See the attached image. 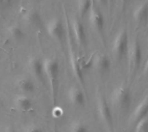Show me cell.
<instances>
[{
    "label": "cell",
    "instance_id": "obj_1",
    "mask_svg": "<svg viewBox=\"0 0 148 132\" xmlns=\"http://www.w3.org/2000/svg\"><path fill=\"white\" fill-rule=\"evenodd\" d=\"M59 72H60V67L56 60L52 58L44 60V75L45 78L48 80L49 83L50 84V91H51L53 104H55L56 99Z\"/></svg>",
    "mask_w": 148,
    "mask_h": 132
},
{
    "label": "cell",
    "instance_id": "obj_2",
    "mask_svg": "<svg viewBox=\"0 0 148 132\" xmlns=\"http://www.w3.org/2000/svg\"><path fill=\"white\" fill-rule=\"evenodd\" d=\"M112 105L120 111H127L131 105V95L127 87L121 86L116 87L111 95Z\"/></svg>",
    "mask_w": 148,
    "mask_h": 132
},
{
    "label": "cell",
    "instance_id": "obj_3",
    "mask_svg": "<svg viewBox=\"0 0 148 132\" xmlns=\"http://www.w3.org/2000/svg\"><path fill=\"white\" fill-rule=\"evenodd\" d=\"M128 56V73L130 76L134 75L140 67L142 59V50L138 40H134L127 51Z\"/></svg>",
    "mask_w": 148,
    "mask_h": 132
},
{
    "label": "cell",
    "instance_id": "obj_4",
    "mask_svg": "<svg viewBox=\"0 0 148 132\" xmlns=\"http://www.w3.org/2000/svg\"><path fill=\"white\" fill-rule=\"evenodd\" d=\"M128 48V34L125 29H121L116 35L112 47V52L117 60H121Z\"/></svg>",
    "mask_w": 148,
    "mask_h": 132
},
{
    "label": "cell",
    "instance_id": "obj_5",
    "mask_svg": "<svg viewBox=\"0 0 148 132\" xmlns=\"http://www.w3.org/2000/svg\"><path fill=\"white\" fill-rule=\"evenodd\" d=\"M97 112H98V115H99L101 120L106 126L108 131L114 132V121H113V116H112L111 110H110L105 98H103L102 96L98 97Z\"/></svg>",
    "mask_w": 148,
    "mask_h": 132
},
{
    "label": "cell",
    "instance_id": "obj_6",
    "mask_svg": "<svg viewBox=\"0 0 148 132\" xmlns=\"http://www.w3.org/2000/svg\"><path fill=\"white\" fill-rule=\"evenodd\" d=\"M28 70L33 79L39 82H43L44 75V61L39 57H31L27 64Z\"/></svg>",
    "mask_w": 148,
    "mask_h": 132
},
{
    "label": "cell",
    "instance_id": "obj_7",
    "mask_svg": "<svg viewBox=\"0 0 148 132\" xmlns=\"http://www.w3.org/2000/svg\"><path fill=\"white\" fill-rule=\"evenodd\" d=\"M47 32L52 39L56 42H62L66 36V31L62 22L58 18L51 19L46 26Z\"/></svg>",
    "mask_w": 148,
    "mask_h": 132
},
{
    "label": "cell",
    "instance_id": "obj_8",
    "mask_svg": "<svg viewBox=\"0 0 148 132\" xmlns=\"http://www.w3.org/2000/svg\"><path fill=\"white\" fill-rule=\"evenodd\" d=\"M67 99L69 102L75 107H82L86 102L83 92L75 86H72L69 88L67 92Z\"/></svg>",
    "mask_w": 148,
    "mask_h": 132
},
{
    "label": "cell",
    "instance_id": "obj_9",
    "mask_svg": "<svg viewBox=\"0 0 148 132\" xmlns=\"http://www.w3.org/2000/svg\"><path fill=\"white\" fill-rule=\"evenodd\" d=\"M14 107L23 113H28L33 110V102L29 97L24 94H19L13 99Z\"/></svg>",
    "mask_w": 148,
    "mask_h": 132
},
{
    "label": "cell",
    "instance_id": "obj_10",
    "mask_svg": "<svg viewBox=\"0 0 148 132\" xmlns=\"http://www.w3.org/2000/svg\"><path fill=\"white\" fill-rule=\"evenodd\" d=\"M72 29H73L75 41L79 45V47L85 46L87 37H86L85 28L82 23V22L78 19H74V21L72 22Z\"/></svg>",
    "mask_w": 148,
    "mask_h": 132
},
{
    "label": "cell",
    "instance_id": "obj_11",
    "mask_svg": "<svg viewBox=\"0 0 148 132\" xmlns=\"http://www.w3.org/2000/svg\"><path fill=\"white\" fill-rule=\"evenodd\" d=\"M69 57H70V65H71L74 75L77 79L79 83L83 86L84 85V77H83V69L82 67V63L79 61L77 56L75 55V52L72 50V48H70Z\"/></svg>",
    "mask_w": 148,
    "mask_h": 132
},
{
    "label": "cell",
    "instance_id": "obj_12",
    "mask_svg": "<svg viewBox=\"0 0 148 132\" xmlns=\"http://www.w3.org/2000/svg\"><path fill=\"white\" fill-rule=\"evenodd\" d=\"M16 88L21 93V94L29 95L32 94L36 91V84L33 79L23 77L17 80Z\"/></svg>",
    "mask_w": 148,
    "mask_h": 132
},
{
    "label": "cell",
    "instance_id": "obj_13",
    "mask_svg": "<svg viewBox=\"0 0 148 132\" xmlns=\"http://www.w3.org/2000/svg\"><path fill=\"white\" fill-rule=\"evenodd\" d=\"M98 72L105 73L109 70L110 60L104 54H98L93 58V66Z\"/></svg>",
    "mask_w": 148,
    "mask_h": 132
},
{
    "label": "cell",
    "instance_id": "obj_14",
    "mask_svg": "<svg viewBox=\"0 0 148 132\" xmlns=\"http://www.w3.org/2000/svg\"><path fill=\"white\" fill-rule=\"evenodd\" d=\"M148 114V95L138 105L136 109L134 111L131 116V122L137 123L143 118L147 117Z\"/></svg>",
    "mask_w": 148,
    "mask_h": 132
},
{
    "label": "cell",
    "instance_id": "obj_15",
    "mask_svg": "<svg viewBox=\"0 0 148 132\" xmlns=\"http://www.w3.org/2000/svg\"><path fill=\"white\" fill-rule=\"evenodd\" d=\"M88 14H89V22L92 27L96 30H101L104 25V18L102 14L93 6L89 10Z\"/></svg>",
    "mask_w": 148,
    "mask_h": 132
},
{
    "label": "cell",
    "instance_id": "obj_16",
    "mask_svg": "<svg viewBox=\"0 0 148 132\" xmlns=\"http://www.w3.org/2000/svg\"><path fill=\"white\" fill-rule=\"evenodd\" d=\"M134 19L137 22H144L148 19V3H140L134 11Z\"/></svg>",
    "mask_w": 148,
    "mask_h": 132
},
{
    "label": "cell",
    "instance_id": "obj_17",
    "mask_svg": "<svg viewBox=\"0 0 148 132\" xmlns=\"http://www.w3.org/2000/svg\"><path fill=\"white\" fill-rule=\"evenodd\" d=\"M24 21L30 26H39L42 22L40 14L36 10H28L23 15Z\"/></svg>",
    "mask_w": 148,
    "mask_h": 132
},
{
    "label": "cell",
    "instance_id": "obj_18",
    "mask_svg": "<svg viewBox=\"0 0 148 132\" xmlns=\"http://www.w3.org/2000/svg\"><path fill=\"white\" fill-rule=\"evenodd\" d=\"M68 132H88V127L84 121L77 119L70 123Z\"/></svg>",
    "mask_w": 148,
    "mask_h": 132
},
{
    "label": "cell",
    "instance_id": "obj_19",
    "mask_svg": "<svg viewBox=\"0 0 148 132\" xmlns=\"http://www.w3.org/2000/svg\"><path fill=\"white\" fill-rule=\"evenodd\" d=\"M8 32H9L10 36L12 39L16 40V41H21L25 36V33H24L23 29L21 27L17 26V25H12V26H10L8 29Z\"/></svg>",
    "mask_w": 148,
    "mask_h": 132
},
{
    "label": "cell",
    "instance_id": "obj_20",
    "mask_svg": "<svg viewBox=\"0 0 148 132\" xmlns=\"http://www.w3.org/2000/svg\"><path fill=\"white\" fill-rule=\"evenodd\" d=\"M92 8L91 0H78V11L81 16H85Z\"/></svg>",
    "mask_w": 148,
    "mask_h": 132
},
{
    "label": "cell",
    "instance_id": "obj_21",
    "mask_svg": "<svg viewBox=\"0 0 148 132\" xmlns=\"http://www.w3.org/2000/svg\"><path fill=\"white\" fill-rule=\"evenodd\" d=\"M135 132H148V117H145L136 123Z\"/></svg>",
    "mask_w": 148,
    "mask_h": 132
},
{
    "label": "cell",
    "instance_id": "obj_22",
    "mask_svg": "<svg viewBox=\"0 0 148 132\" xmlns=\"http://www.w3.org/2000/svg\"><path fill=\"white\" fill-rule=\"evenodd\" d=\"M23 132H43V131L40 126L36 125H29L24 129Z\"/></svg>",
    "mask_w": 148,
    "mask_h": 132
},
{
    "label": "cell",
    "instance_id": "obj_23",
    "mask_svg": "<svg viewBox=\"0 0 148 132\" xmlns=\"http://www.w3.org/2000/svg\"><path fill=\"white\" fill-rule=\"evenodd\" d=\"M52 115L55 118H59L63 115V110L61 107L54 106L53 111H52Z\"/></svg>",
    "mask_w": 148,
    "mask_h": 132
},
{
    "label": "cell",
    "instance_id": "obj_24",
    "mask_svg": "<svg viewBox=\"0 0 148 132\" xmlns=\"http://www.w3.org/2000/svg\"><path fill=\"white\" fill-rule=\"evenodd\" d=\"M3 132H18V131L16 129H15L14 127H11V126H8L4 129Z\"/></svg>",
    "mask_w": 148,
    "mask_h": 132
},
{
    "label": "cell",
    "instance_id": "obj_25",
    "mask_svg": "<svg viewBox=\"0 0 148 132\" xmlns=\"http://www.w3.org/2000/svg\"><path fill=\"white\" fill-rule=\"evenodd\" d=\"M101 4H102V5H107V4H108V0H97Z\"/></svg>",
    "mask_w": 148,
    "mask_h": 132
},
{
    "label": "cell",
    "instance_id": "obj_26",
    "mask_svg": "<svg viewBox=\"0 0 148 132\" xmlns=\"http://www.w3.org/2000/svg\"><path fill=\"white\" fill-rule=\"evenodd\" d=\"M144 72L145 73H148V59L145 64V67H144Z\"/></svg>",
    "mask_w": 148,
    "mask_h": 132
},
{
    "label": "cell",
    "instance_id": "obj_27",
    "mask_svg": "<svg viewBox=\"0 0 148 132\" xmlns=\"http://www.w3.org/2000/svg\"><path fill=\"white\" fill-rule=\"evenodd\" d=\"M6 3H7V2H6L5 0H0V7H3V5H5Z\"/></svg>",
    "mask_w": 148,
    "mask_h": 132
},
{
    "label": "cell",
    "instance_id": "obj_28",
    "mask_svg": "<svg viewBox=\"0 0 148 132\" xmlns=\"http://www.w3.org/2000/svg\"><path fill=\"white\" fill-rule=\"evenodd\" d=\"M113 2H114V0H108V3L109 4V6H111L113 4Z\"/></svg>",
    "mask_w": 148,
    "mask_h": 132
},
{
    "label": "cell",
    "instance_id": "obj_29",
    "mask_svg": "<svg viewBox=\"0 0 148 132\" xmlns=\"http://www.w3.org/2000/svg\"><path fill=\"white\" fill-rule=\"evenodd\" d=\"M32 1H34V2H40L41 0H32Z\"/></svg>",
    "mask_w": 148,
    "mask_h": 132
},
{
    "label": "cell",
    "instance_id": "obj_30",
    "mask_svg": "<svg viewBox=\"0 0 148 132\" xmlns=\"http://www.w3.org/2000/svg\"><path fill=\"white\" fill-rule=\"evenodd\" d=\"M5 1H6V2L8 3V2H10V1H11V0H5Z\"/></svg>",
    "mask_w": 148,
    "mask_h": 132
},
{
    "label": "cell",
    "instance_id": "obj_31",
    "mask_svg": "<svg viewBox=\"0 0 148 132\" xmlns=\"http://www.w3.org/2000/svg\"><path fill=\"white\" fill-rule=\"evenodd\" d=\"M0 49H2V48H0ZM2 50H3V49H2Z\"/></svg>",
    "mask_w": 148,
    "mask_h": 132
}]
</instances>
